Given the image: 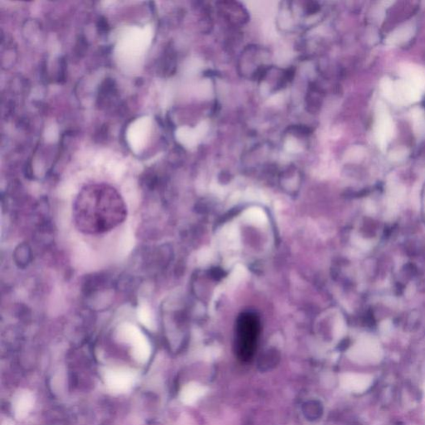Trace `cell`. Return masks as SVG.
I'll use <instances>...</instances> for the list:
<instances>
[{
  "label": "cell",
  "mask_w": 425,
  "mask_h": 425,
  "mask_svg": "<svg viewBox=\"0 0 425 425\" xmlns=\"http://www.w3.org/2000/svg\"><path fill=\"white\" fill-rule=\"evenodd\" d=\"M127 215V206L122 197L106 187L83 190L73 206L76 226L89 235L112 230L126 220Z\"/></svg>",
  "instance_id": "obj_1"
},
{
  "label": "cell",
  "mask_w": 425,
  "mask_h": 425,
  "mask_svg": "<svg viewBox=\"0 0 425 425\" xmlns=\"http://www.w3.org/2000/svg\"><path fill=\"white\" fill-rule=\"evenodd\" d=\"M268 58V52L258 46H249L242 52L239 58L238 68L240 73L249 76L253 80H264L269 73L271 67L266 63Z\"/></svg>",
  "instance_id": "obj_2"
},
{
  "label": "cell",
  "mask_w": 425,
  "mask_h": 425,
  "mask_svg": "<svg viewBox=\"0 0 425 425\" xmlns=\"http://www.w3.org/2000/svg\"><path fill=\"white\" fill-rule=\"evenodd\" d=\"M348 356L358 364H378L382 360L383 351L375 338L365 337L349 351Z\"/></svg>",
  "instance_id": "obj_3"
},
{
  "label": "cell",
  "mask_w": 425,
  "mask_h": 425,
  "mask_svg": "<svg viewBox=\"0 0 425 425\" xmlns=\"http://www.w3.org/2000/svg\"><path fill=\"white\" fill-rule=\"evenodd\" d=\"M106 385L112 391L123 393L132 388L137 380V373L130 369H111L105 375Z\"/></svg>",
  "instance_id": "obj_4"
},
{
  "label": "cell",
  "mask_w": 425,
  "mask_h": 425,
  "mask_svg": "<svg viewBox=\"0 0 425 425\" xmlns=\"http://www.w3.org/2000/svg\"><path fill=\"white\" fill-rule=\"evenodd\" d=\"M394 132V126L391 116L383 103L376 106V138L380 149H386L389 140Z\"/></svg>",
  "instance_id": "obj_5"
},
{
  "label": "cell",
  "mask_w": 425,
  "mask_h": 425,
  "mask_svg": "<svg viewBox=\"0 0 425 425\" xmlns=\"http://www.w3.org/2000/svg\"><path fill=\"white\" fill-rule=\"evenodd\" d=\"M217 5L220 15L230 24L237 26L245 24L249 21V14L239 3L223 1L218 2Z\"/></svg>",
  "instance_id": "obj_6"
},
{
  "label": "cell",
  "mask_w": 425,
  "mask_h": 425,
  "mask_svg": "<svg viewBox=\"0 0 425 425\" xmlns=\"http://www.w3.org/2000/svg\"><path fill=\"white\" fill-rule=\"evenodd\" d=\"M342 389L351 393H361L373 384V376L367 374L346 373L340 379Z\"/></svg>",
  "instance_id": "obj_7"
},
{
  "label": "cell",
  "mask_w": 425,
  "mask_h": 425,
  "mask_svg": "<svg viewBox=\"0 0 425 425\" xmlns=\"http://www.w3.org/2000/svg\"><path fill=\"white\" fill-rule=\"evenodd\" d=\"M420 89L410 83L401 80L394 82V103L408 104L418 102L421 98Z\"/></svg>",
  "instance_id": "obj_8"
},
{
  "label": "cell",
  "mask_w": 425,
  "mask_h": 425,
  "mask_svg": "<svg viewBox=\"0 0 425 425\" xmlns=\"http://www.w3.org/2000/svg\"><path fill=\"white\" fill-rule=\"evenodd\" d=\"M35 397L34 393L29 390H22L18 392L14 397L13 409L14 416L18 419H23L27 416L30 411L34 408Z\"/></svg>",
  "instance_id": "obj_9"
},
{
  "label": "cell",
  "mask_w": 425,
  "mask_h": 425,
  "mask_svg": "<svg viewBox=\"0 0 425 425\" xmlns=\"http://www.w3.org/2000/svg\"><path fill=\"white\" fill-rule=\"evenodd\" d=\"M401 74L405 81L410 82L420 89L425 88V73L418 66L413 64H405L401 68Z\"/></svg>",
  "instance_id": "obj_10"
},
{
  "label": "cell",
  "mask_w": 425,
  "mask_h": 425,
  "mask_svg": "<svg viewBox=\"0 0 425 425\" xmlns=\"http://www.w3.org/2000/svg\"><path fill=\"white\" fill-rule=\"evenodd\" d=\"M207 392L204 385L199 383L192 382L186 384L180 392V400L186 405H193L203 397Z\"/></svg>",
  "instance_id": "obj_11"
},
{
  "label": "cell",
  "mask_w": 425,
  "mask_h": 425,
  "mask_svg": "<svg viewBox=\"0 0 425 425\" xmlns=\"http://www.w3.org/2000/svg\"><path fill=\"white\" fill-rule=\"evenodd\" d=\"M414 32H415V27L414 25H404L389 34L386 39V44L389 46H396L409 41V39L414 36Z\"/></svg>",
  "instance_id": "obj_12"
},
{
  "label": "cell",
  "mask_w": 425,
  "mask_h": 425,
  "mask_svg": "<svg viewBox=\"0 0 425 425\" xmlns=\"http://www.w3.org/2000/svg\"><path fill=\"white\" fill-rule=\"evenodd\" d=\"M321 104V93L316 83H311L306 98V107L311 113L319 111Z\"/></svg>",
  "instance_id": "obj_13"
},
{
  "label": "cell",
  "mask_w": 425,
  "mask_h": 425,
  "mask_svg": "<svg viewBox=\"0 0 425 425\" xmlns=\"http://www.w3.org/2000/svg\"><path fill=\"white\" fill-rule=\"evenodd\" d=\"M160 68L161 74H163L165 77H169L174 74L176 70V57L174 50L172 48H168L165 51V54L161 59Z\"/></svg>",
  "instance_id": "obj_14"
},
{
  "label": "cell",
  "mask_w": 425,
  "mask_h": 425,
  "mask_svg": "<svg viewBox=\"0 0 425 425\" xmlns=\"http://www.w3.org/2000/svg\"><path fill=\"white\" fill-rule=\"evenodd\" d=\"M32 252L28 245L22 244L14 252V260L19 267H25L31 262Z\"/></svg>",
  "instance_id": "obj_15"
},
{
  "label": "cell",
  "mask_w": 425,
  "mask_h": 425,
  "mask_svg": "<svg viewBox=\"0 0 425 425\" xmlns=\"http://www.w3.org/2000/svg\"><path fill=\"white\" fill-rule=\"evenodd\" d=\"M115 94H116V86H115V81L111 78H106L100 86L98 101H100L101 104H103L106 99H110Z\"/></svg>",
  "instance_id": "obj_16"
},
{
  "label": "cell",
  "mask_w": 425,
  "mask_h": 425,
  "mask_svg": "<svg viewBox=\"0 0 425 425\" xmlns=\"http://www.w3.org/2000/svg\"><path fill=\"white\" fill-rule=\"evenodd\" d=\"M411 118L414 123V130L418 135L423 133L424 130V111L420 107H416L411 111Z\"/></svg>",
  "instance_id": "obj_17"
},
{
  "label": "cell",
  "mask_w": 425,
  "mask_h": 425,
  "mask_svg": "<svg viewBox=\"0 0 425 425\" xmlns=\"http://www.w3.org/2000/svg\"><path fill=\"white\" fill-rule=\"evenodd\" d=\"M380 88L385 98L394 102V83L389 77H384L380 82Z\"/></svg>",
  "instance_id": "obj_18"
},
{
  "label": "cell",
  "mask_w": 425,
  "mask_h": 425,
  "mask_svg": "<svg viewBox=\"0 0 425 425\" xmlns=\"http://www.w3.org/2000/svg\"><path fill=\"white\" fill-rule=\"evenodd\" d=\"M409 155V150L407 148L405 147H397L393 149L390 151L389 155V159L392 161H404Z\"/></svg>",
  "instance_id": "obj_19"
},
{
  "label": "cell",
  "mask_w": 425,
  "mask_h": 425,
  "mask_svg": "<svg viewBox=\"0 0 425 425\" xmlns=\"http://www.w3.org/2000/svg\"><path fill=\"white\" fill-rule=\"evenodd\" d=\"M66 72H67V63L64 57H62L59 61V71L57 81L60 83H64L66 79Z\"/></svg>",
  "instance_id": "obj_20"
},
{
  "label": "cell",
  "mask_w": 425,
  "mask_h": 425,
  "mask_svg": "<svg viewBox=\"0 0 425 425\" xmlns=\"http://www.w3.org/2000/svg\"><path fill=\"white\" fill-rule=\"evenodd\" d=\"M288 130L292 133H296V135H301V136H308L312 132L311 128L305 126H294V127H290Z\"/></svg>",
  "instance_id": "obj_21"
},
{
  "label": "cell",
  "mask_w": 425,
  "mask_h": 425,
  "mask_svg": "<svg viewBox=\"0 0 425 425\" xmlns=\"http://www.w3.org/2000/svg\"><path fill=\"white\" fill-rule=\"evenodd\" d=\"M86 49H87V42L86 41V39L83 37H80L77 43V54L82 57Z\"/></svg>",
  "instance_id": "obj_22"
},
{
  "label": "cell",
  "mask_w": 425,
  "mask_h": 425,
  "mask_svg": "<svg viewBox=\"0 0 425 425\" xmlns=\"http://www.w3.org/2000/svg\"><path fill=\"white\" fill-rule=\"evenodd\" d=\"M98 27L99 32L106 33L109 30V24L106 18H101L98 22Z\"/></svg>",
  "instance_id": "obj_23"
},
{
  "label": "cell",
  "mask_w": 425,
  "mask_h": 425,
  "mask_svg": "<svg viewBox=\"0 0 425 425\" xmlns=\"http://www.w3.org/2000/svg\"><path fill=\"white\" fill-rule=\"evenodd\" d=\"M390 328H391V324L389 323V321H384L382 325H381V330H382L384 333H387L388 331H389Z\"/></svg>",
  "instance_id": "obj_24"
},
{
  "label": "cell",
  "mask_w": 425,
  "mask_h": 425,
  "mask_svg": "<svg viewBox=\"0 0 425 425\" xmlns=\"http://www.w3.org/2000/svg\"><path fill=\"white\" fill-rule=\"evenodd\" d=\"M2 425H13V423L10 420H5Z\"/></svg>",
  "instance_id": "obj_25"
},
{
  "label": "cell",
  "mask_w": 425,
  "mask_h": 425,
  "mask_svg": "<svg viewBox=\"0 0 425 425\" xmlns=\"http://www.w3.org/2000/svg\"><path fill=\"white\" fill-rule=\"evenodd\" d=\"M424 392H425V384H424Z\"/></svg>",
  "instance_id": "obj_26"
}]
</instances>
